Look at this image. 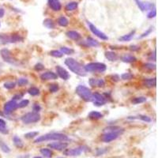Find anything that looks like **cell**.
I'll return each mask as SVG.
<instances>
[{
  "label": "cell",
  "mask_w": 158,
  "mask_h": 158,
  "mask_svg": "<svg viewBox=\"0 0 158 158\" xmlns=\"http://www.w3.org/2000/svg\"><path fill=\"white\" fill-rule=\"evenodd\" d=\"M65 64L67 65V67L73 73H74L77 75L81 76V77L86 76V71L85 70L84 67L79 62H77V60H75L73 58H67L65 60Z\"/></svg>",
  "instance_id": "cell-1"
},
{
  "label": "cell",
  "mask_w": 158,
  "mask_h": 158,
  "mask_svg": "<svg viewBox=\"0 0 158 158\" xmlns=\"http://www.w3.org/2000/svg\"><path fill=\"white\" fill-rule=\"evenodd\" d=\"M68 137L64 134L62 133H49L44 135L42 136H39L36 140L34 141V143H40V142H44L46 141H61V142H66L69 141Z\"/></svg>",
  "instance_id": "cell-2"
},
{
  "label": "cell",
  "mask_w": 158,
  "mask_h": 158,
  "mask_svg": "<svg viewBox=\"0 0 158 158\" xmlns=\"http://www.w3.org/2000/svg\"><path fill=\"white\" fill-rule=\"evenodd\" d=\"M76 94L85 102H91L93 101V94L91 90L88 87L85 85H78L76 88Z\"/></svg>",
  "instance_id": "cell-3"
},
{
  "label": "cell",
  "mask_w": 158,
  "mask_h": 158,
  "mask_svg": "<svg viewBox=\"0 0 158 158\" xmlns=\"http://www.w3.org/2000/svg\"><path fill=\"white\" fill-rule=\"evenodd\" d=\"M123 133V129H122V128H119V129L115 130V131H108L107 133L104 134L101 136V141L105 142V143H109L112 141L116 140Z\"/></svg>",
  "instance_id": "cell-4"
},
{
  "label": "cell",
  "mask_w": 158,
  "mask_h": 158,
  "mask_svg": "<svg viewBox=\"0 0 158 158\" xmlns=\"http://www.w3.org/2000/svg\"><path fill=\"white\" fill-rule=\"evenodd\" d=\"M85 70L91 73H103L107 70V66L103 63H90L84 67Z\"/></svg>",
  "instance_id": "cell-5"
},
{
  "label": "cell",
  "mask_w": 158,
  "mask_h": 158,
  "mask_svg": "<svg viewBox=\"0 0 158 158\" xmlns=\"http://www.w3.org/2000/svg\"><path fill=\"white\" fill-rule=\"evenodd\" d=\"M40 115L38 112H35V111L28 112L21 117V120L25 124L35 123L40 121Z\"/></svg>",
  "instance_id": "cell-6"
},
{
  "label": "cell",
  "mask_w": 158,
  "mask_h": 158,
  "mask_svg": "<svg viewBox=\"0 0 158 158\" xmlns=\"http://www.w3.org/2000/svg\"><path fill=\"white\" fill-rule=\"evenodd\" d=\"M88 151H90V149L88 146H81L78 147L73 148V149H66L63 153L68 156H77L82 153H85Z\"/></svg>",
  "instance_id": "cell-7"
},
{
  "label": "cell",
  "mask_w": 158,
  "mask_h": 158,
  "mask_svg": "<svg viewBox=\"0 0 158 158\" xmlns=\"http://www.w3.org/2000/svg\"><path fill=\"white\" fill-rule=\"evenodd\" d=\"M23 40V38L18 34L12 35H0V43L2 44H13L18 43Z\"/></svg>",
  "instance_id": "cell-8"
},
{
  "label": "cell",
  "mask_w": 158,
  "mask_h": 158,
  "mask_svg": "<svg viewBox=\"0 0 158 158\" xmlns=\"http://www.w3.org/2000/svg\"><path fill=\"white\" fill-rule=\"evenodd\" d=\"M0 55H1V57L3 59L4 62L6 63H10V64H16V60L14 57H13L12 54H11L10 51L7 48H3L0 51Z\"/></svg>",
  "instance_id": "cell-9"
},
{
  "label": "cell",
  "mask_w": 158,
  "mask_h": 158,
  "mask_svg": "<svg viewBox=\"0 0 158 158\" xmlns=\"http://www.w3.org/2000/svg\"><path fill=\"white\" fill-rule=\"evenodd\" d=\"M88 25H89V27L90 31H91V32H93L94 35H95V36H97V37H99L100 39L103 40H108V36L104 34L103 32H101V31L99 30V29L96 27L95 25H93V24L90 23V22H88Z\"/></svg>",
  "instance_id": "cell-10"
},
{
  "label": "cell",
  "mask_w": 158,
  "mask_h": 158,
  "mask_svg": "<svg viewBox=\"0 0 158 158\" xmlns=\"http://www.w3.org/2000/svg\"><path fill=\"white\" fill-rule=\"evenodd\" d=\"M18 108V104L15 101L12 100V101H10L8 102H6L4 105V113L5 114H10L11 112L16 110Z\"/></svg>",
  "instance_id": "cell-11"
},
{
  "label": "cell",
  "mask_w": 158,
  "mask_h": 158,
  "mask_svg": "<svg viewBox=\"0 0 158 158\" xmlns=\"http://www.w3.org/2000/svg\"><path fill=\"white\" fill-rule=\"evenodd\" d=\"M93 101L96 106H102L106 104V98L101 94L94 93L93 94Z\"/></svg>",
  "instance_id": "cell-12"
},
{
  "label": "cell",
  "mask_w": 158,
  "mask_h": 158,
  "mask_svg": "<svg viewBox=\"0 0 158 158\" xmlns=\"http://www.w3.org/2000/svg\"><path fill=\"white\" fill-rule=\"evenodd\" d=\"M48 146L51 149H53L55 150L62 151L67 149V146H68V143L65 142H61V141H56V142H52V143L48 144Z\"/></svg>",
  "instance_id": "cell-13"
},
{
  "label": "cell",
  "mask_w": 158,
  "mask_h": 158,
  "mask_svg": "<svg viewBox=\"0 0 158 158\" xmlns=\"http://www.w3.org/2000/svg\"><path fill=\"white\" fill-rule=\"evenodd\" d=\"M56 73H57V76H59L60 78H62L63 80H68L70 78V74H69L68 72L65 70L63 67H60V66H57L56 67Z\"/></svg>",
  "instance_id": "cell-14"
},
{
  "label": "cell",
  "mask_w": 158,
  "mask_h": 158,
  "mask_svg": "<svg viewBox=\"0 0 158 158\" xmlns=\"http://www.w3.org/2000/svg\"><path fill=\"white\" fill-rule=\"evenodd\" d=\"M49 7L54 11H59L62 8V5L59 0H48Z\"/></svg>",
  "instance_id": "cell-15"
},
{
  "label": "cell",
  "mask_w": 158,
  "mask_h": 158,
  "mask_svg": "<svg viewBox=\"0 0 158 158\" xmlns=\"http://www.w3.org/2000/svg\"><path fill=\"white\" fill-rule=\"evenodd\" d=\"M58 76L56 73L52 71H47L40 75V78L43 81H48V80H56L57 79Z\"/></svg>",
  "instance_id": "cell-16"
},
{
  "label": "cell",
  "mask_w": 158,
  "mask_h": 158,
  "mask_svg": "<svg viewBox=\"0 0 158 158\" xmlns=\"http://www.w3.org/2000/svg\"><path fill=\"white\" fill-rule=\"evenodd\" d=\"M89 83L93 87H104L105 82L101 78H90Z\"/></svg>",
  "instance_id": "cell-17"
},
{
  "label": "cell",
  "mask_w": 158,
  "mask_h": 158,
  "mask_svg": "<svg viewBox=\"0 0 158 158\" xmlns=\"http://www.w3.org/2000/svg\"><path fill=\"white\" fill-rule=\"evenodd\" d=\"M135 2H136L137 6H138V8L141 10L142 11H146L147 10H152L153 5L151 3H146V2H142L141 0H135Z\"/></svg>",
  "instance_id": "cell-18"
},
{
  "label": "cell",
  "mask_w": 158,
  "mask_h": 158,
  "mask_svg": "<svg viewBox=\"0 0 158 158\" xmlns=\"http://www.w3.org/2000/svg\"><path fill=\"white\" fill-rule=\"evenodd\" d=\"M156 81L155 77H153V78L144 79L143 85H145V86L147 87V88H153V87L156 86Z\"/></svg>",
  "instance_id": "cell-19"
},
{
  "label": "cell",
  "mask_w": 158,
  "mask_h": 158,
  "mask_svg": "<svg viewBox=\"0 0 158 158\" xmlns=\"http://www.w3.org/2000/svg\"><path fill=\"white\" fill-rule=\"evenodd\" d=\"M66 35H67V37L73 40H75V41H77V40L81 39V35H80V33H78V32H76V31H68V32L66 33Z\"/></svg>",
  "instance_id": "cell-20"
},
{
  "label": "cell",
  "mask_w": 158,
  "mask_h": 158,
  "mask_svg": "<svg viewBox=\"0 0 158 158\" xmlns=\"http://www.w3.org/2000/svg\"><path fill=\"white\" fill-rule=\"evenodd\" d=\"M104 55L106 59L111 62H115L118 59V56L114 52H105Z\"/></svg>",
  "instance_id": "cell-21"
},
{
  "label": "cell",
  "mask_w": 158,
  "mask_h": 158,
  "mask_svg": "<svg viewBox=\"0 0 158 158\" xmlns=\"http://www.w3.org/2000/svg\"><path fill=\"white\" fill-rule=\"evenodd\" d=\"M43 25L48 29H53L56 27L55 22L52 19H51V18H46V19L44 21Z\"/></svg>",
  "instance_id": "cell-22"
},
{
  "label": "cell",
  "mask_w": 158,
  "mask_h": 158,
  "mask_svg": "<svg viewBox=\"0 0 158 158\" xmlns=\"http://www.w3.org/2000/svg\"><path fill=\"white\" fill-rule=\"evenodd\" d=\"M89 118H91V119H100V118H102L104 117L103 114H101V112H99V111H90L89 113Z\"/></svg>",
  "instance_id": "cell-23"
},
{
  "label": "cell",
  "mask_w": 158,
  "mask_h": 158,
  "mask_svg": "<svg viewBox=\"0 0 158 158\" xmlns=\"http://www.w3.org/2000/svg\"><path fill=\"white\" fill-rule=\"evenodd\" d=\"M135 30L131 31V32L127 33V34L124 35V36H121V37L118 38V40H120V41H123V42H126V41H130L131 40H132V38L134 37L135 36Z\"/></svg>",
  "instance_id": "cell-24"
},
{
  "label": "cell",
  "mask_w": 158,
  "mask_h": 158,
  "mask_svg": "<svg viewBox=\"0 0 158 158\" xmlns=\"http://www.w3.org/2000/svg\"><path fill=\"white\" fill-rule=\"evenodd\" d=\"M0 133L2 135H7L9 133V131L6 127V123L2 118H0Z\"/></svg>",
  "instance_id": "cell-25"
},
{
  "label": "cell",
  "mask_w": 158,
  "mask_h": 158,
  "mask_svg": "<svg viewBox=\"0 0 158 158\" xmlns=\"http://www.w3.org/2000/svg\"><path fill=\"white\" fill-rule=\"evenodd\" d=\"M121 59H122V61L123 62V63H134V62H135L137 60L136 58L134 56H131V55H125V56H123L121 58Z\"/></svg>",
  "instance_id": "cell-26"
},
{
  "label": "cell",
  "mask_w": 158,
  "mask_h": 158,
  "mask_svg": "<svg viewBox=\"0 0 158 158\" xmlns=\"http://www.w3.org/2000/svg\"><path fill=\"white\" fill-rule=\"evenodd\" d=\"M0 149L5 153H9L10 152V148L4 142V141L1 138H0Z\"/></svg>",
  "instance_id": "cell-27"
},
{
  "label": "cell",
  "mask_w": 158,
  "mask_h": 158,
  "mask_svg": "<svg viewBox=\"0 0 158 158\" xmlns=\"http://www.w3.org/2000/svg\"><path fill=\"white\" fill-rule=\"evenodd\" d=\"M59 25L62 26V27H67V25H69V21L66 17L61 16L60 18H59L57 21Z\"/></svg>",
  "instance_id": "cell-28"
},
{
  "label": "cell",
  "mask_w": 158,
  "mask_h": 158,
  "mask_svg": "<svg viewBox=\"0 0 158 158\" xmlns=\"http://www.w3.org/2000/svg\"><path fill=\"white\" fill-rule=\"evenodd\" d=\"M13 142H14L15 146H16L17 148H18V149H22V148H23V142H22V139L20 138H18V136H15L13 138Z\"/></svg>",
  "instance_id": "cell-29"
},
{
  "label": "cell",
  "mask_w": 158,
  "mask_h": 158,
  "mask_svg": "<svg viewBox=\"0 0 158 158\" xmlns=\"http://www.w3.org/2000/svg\"><path fill=\"white\" fill-rule=\"evenodd\" d=\"M86 44L88 46H89V47H98L99 45H100V44H99L98 41H97L95 39H94V38L92 37H87L86 39Z\"/></svg>",
  "instance_id": "cell-30"
},
{
  "label": "cell",
  "mask_w": 158,
  "mask_h": 158,
  "mask_svg": "<svg viewBox=\"0 0 158 158\" xmlns=\"http://www.w3.org/2000/svg\"><path fill=\"white\" fill-rule=\"evenodd\" d=\"M77 6H78V3H77V2H70L67 4L65 9H66V10L67 11H73V10H75L77 8Z\"/></svg>",
  "instance_id": "cell-31"
},
{
  "label": "cell",
  "mask_w": 158,
  "mask_h": 158,
  "mask_svg": "<svg viewBox=\"0 0 158 158\" xmlns=\"http://www.w3.org/2000/svg\"><path fill=\"white\" fill-rule=\"evenodd\" d=\"M40 153L43 155L44 158H51L52 156V152L49 149H47V148L40 149Z\"/></svg>",
  "instance_id": "cell-32"
},
{
  "label": "cell",
  "mask_w": 158,
  "mask_h": 158,
  "mask_svg": "<svg viewBox=\"0 0 158 158\" xmlns=\"http://www.w3.org/2000/svg\"><path fill=\"white\" fill-rule=\"evenodd\" d=\"M128 118H130V119H134V118H140L141 120L144 121V122H146V123H150L151 121H152V119H151L149 117L146 116V115H138V117L129 116V117H128Z\"/></svg>",
  "instance_id": "cell-33"
},
{
  "label": "cell",
  "mask_w": 158,
  "mask_h": 158,
  "mask_svg": "<svg viewBox=\"0 0 158 158\" xmlns=\"http://www.w3.org/2000/svg\"><path fill=\"white\" fill-rule=\"evenodd\" d=\"M146 97H135L134 98L131 102L132 104H142V103L146 102Z\"/></svg>",
  "instance_id": "cell-34"
},
{
  "label": "cell",
  "mask_w": 158,
  "mask_h": 158,
  "mask_svg": "<svg viewBox=\"0 0 158 158\" xmlns=\"http://www.w3.org/2000/svg\"><path fill=\"white\" fill-rule=\"evenodd\" d=\"M60 52H61L63 54H65V55H72L74 53V49L70 48H67V47L60 48Z\"/></svg>",
  "instance_id": "cell-35"
},
{
  "label": "cell",
  "mask_w": 158,
  "mask_h": 158,
  "mask_svg": "<svg viewBox=\"0 0 158 158\" xmlns=\"http://www.w3.org/2000/svg\"><path fill=\"white\" fill-rule=\"evenodd\" d=\"M28 93L30 94L31 96H37L40 94V90L36 87H31L28 90Z\"/></svg>",
  "instance_id": "cell-36"
},
{
  "label": "cell",
  "mask_w": 158,
  "mask_h": 158,
  "mask_svg": "<svg viewBox=\"0 0 158 158\" xmlns=\"http://www.w3.org/2000/svg\"><path fill=\"white\" fill-rule=\"evenodd\" d=\"M50 55L52 56L55 58H62L63 57V54L60 51H58V50H52L50 52Z\"/></svg>",
  "instance_id": "cell-37"
},
{
  "label": "cell",
  "mask_w": 158,
  "mask_h": 158,
  "mask_svg": "<svg viewBox=\"0 0 158 158\" xmlns=\"http://www.w3.org/2000/svg\"><path fill=\"white\" fill-rule=\"evenodd\" d=\"M38 135H39V132H37V131H32V132H29V133L25 134V138H27V139H32V138L38 136Z\"/></svg>",
  "instance_id": "cell-38"
},
{
  "label": "cell",
  "mask_w": 158,
  "mask_h": 158,
  "mask_svg": "<svg viewBox=\"0 0 158 158\" xmlns=\"http://www.w3.org/2000/svg\"><path fill=\"white\" fill-rule=\"evenodd\" d=\"M29 83L27 78H25V77H21L18 80V85L19 86H24L25 85H27Z\"/></svg>",
  "instance_id": "cell-39"
},
{
  "label": "cell",
  "mask_w": 158,
  "mask_h": 158,
  "mask_svg": "<svg viewBox=\"0 0 158 158\" xmlns=\"http://www.w3.org/2000/svg\"><path fill=\"white\" fill-rule=\"evenodd\" d=\"M107 152H108V149H106V148H104V149H101V148H99V149H97L96 156H102V155L105 154Z\"/></svg>",
  "instance_id": "cell-40"
},
{
  "label": "cell",
  "mask_w": 158,
  "mask_h": 158,
  "mask_svg": "<svg viewBox=\"0 0 158 158\" xmlns=\"http://www.w3.org/2000/svg\"><path fill=\"white\" fill-rule=\"evenodd\" d=\"M16 86V83L12 82V81H8V82L4 83V87L7 89H12Z\"/></svg>",
  "instance_id": "cell-41"
},
{
  "label": "cell",
  "mask_w": 158,
  "mask_h": 158,
  "mask_svg": "<svg viewBox=\"0 0 158 158\" xmlns=\"http://www.w3.org/2000/svg\"><path fill=\"white\" fill-rule=\"evenodd\" d=\"M134 77V75L131 73H124L121 75V78L123 80H131Z\"/></svg>",
  "instance_id": "cell-42"
},
{
  "label": "cell",
  "mask_w": 158,
  "mask_h": 158,
  "mask_svg": "<svg viewBox=\"0 0 158 158\" xmlns=\"http://www.w3.org/2000/svg\"><path fill=\"white\" fill-rule=\"evenodd\" d=\"M49 90L51 93H56L59 90V85L57 84H52L49 86Z\"/></svg>",
  "instance_id": "cell-43"
},
{
  "label": "cell",
  "mask_w": 158,
  "mask_h": 158,
  "mask_svg": "<svg viewBox=\"0 0 158 158\" xmlns=\"http://www.w3.org/2000/svg\"><path fill=\"white\" fill-rule=\"evenodd\" d=\"M29 104V101L28 100H23L18 104V108H25V107L28 106V104Z\"/></svg>",
  "instance_id": "cell-44"
},
{
  "label": "cell",
  "mask_w": 158,
  "mask_h": 158,
  "mask_svg": "<svg viewBox=\"0 0 158 158\" xmlns=\"http://www.w3.org/2000/svg\"><path fill=\"white\" fill-rule=\"evenodd\" d=\"M34 69L36 70V71H41V70H43L44 69V66L42 63H38L35 65Z\"/></svg>",
  "instance_id": "cell-45"
},
{
  "label": "cell",
  "mask_w": 158,
  "mask_h": 158,
  "mask_svg": "<svg viewBox=\"0 0 158 158\" xmlns=\"http://www.w3.org/2000/svg\"><path fill=\"white\" fill-rule=\"evenodd\" d=\"M152 31H153V27H150L149 28V29H148V30H146V32H144V33H142V35H141L140 36H139V37L138 38H144V37H146V36H147L148 35H149L151 33V32H152Z\"/></svg>",
  "instance_id": "cell-46"
},
{
  "label": "cell",
  "mask_w": 158,
  "mask_h": 158,
  "mask_svg": "<svg viewBox=\"0 0 158 158\" xmlns=\"http://www.w3.org/2000/svg\"><path fill=\"white\" fill-rule=\"evenodd\" d=\"M156 16V11L155 9L151 10L150 12H149V14L147 15L148 18H155Z\"/></svg>",
  "instance_id": "cell-47"
},
{
  "label": "cell",
  "mask_w": 158,
  "mask_h": 158,
  "mask_svg": "<svg viewBox=\"0 0 158 158\" xmlns=\"http://www.w3.org/2000/svg\"><path fill=\"white\" fill-rule=\"evenodd\" d=\"M145 67L149 70H155L156 69V65L152 64V63H146L145 64Z\"/></svg>",
  "instance_id": "cell-48"
},
{
  "label": "cell",
  "mask_w": 158,
  "mask_h": 158,
  "mask_svg": "<svg viewBox=\"0 0 158 158\" xmlns=\"http://www.w3.org/2000/svg\"><path fill=\"white\" fill-rule=\"evenodd\" d=\"M22 97H23V94H18V95H15V97H13V100L16 101L18 100H21Z\"/></svg>",
  "instance_id": "cell-49"
},
{
  "label": "cell",
  "mask_w": 158,
  "mask_h": 158,
  "mask_svg": "<svg viewBox=\"0 0 158 158\" xmlns=\"http://www.w3.org/2000/svg\"><path fill=\"white\" fill-rule=\"evenodd\" d=\"M40 109H41V108H40V106L39 104H34V106H33V111H34L35 112H38V111H40Z\"/></svg>",
  "instance_id": "cell-50"
},
{
  "label": "cell",
  "mask_w": 158,
  "mask_h": 158,
  "mask_svg": "<svg viewBox=\"0 0 158 158\" xmlns=\"http://www.w3.org/2000/svg\"><path fill=\"white\" fill-rule=\"evenodd\" d=\"M130 49H131V51H138V49H139V47L138 46H135V45H132V46H131L130 47Z\"/></svg>",
  "instance_id": "cell-51"
},
{
  "label": "cell",
  "mask_w": 158,
  "mask_h": 158,
  "mask_svg": "<svg viewBox=\"0 0 158 158\" xmlns=\"http://www.w3.org/2000/svg\"><path fill=\"white\" fill-rule=\"evenodd\" d=\"M5 15V10L2 8H0V18H2Z\"/></svg>",
  "instance_id": "cell-52"
},
{
  "label": "cell",
  "mask_w": 158,
  "mask_h": 158,
  "mask_svg": "<svg viewBox=\"0 0 158 158\" xmlns=\"http://www.w3.org/2000/svg\"><path fill=\"white\" fill-rule=\"evenodd\" d=\"M33 158H44V157H42V156H34Z\"/></svg>",
  "instance_id": "cell-53"
},
{
  "label": "cell",
  "mask_w": 158,
  "mask_h": 158,
  "mask_svg": "<svg viewBox=\"0 0 158 158\" xmlns=\"http://www.w3.org/2000/svg\"><path fill=\"white\" fill-rule=\"evenodd\" d=\"M58 158H63V157H58Z\"/></svg>",
  "instance_id": "cell-54"
},
{
  "label": "cell",
  "mask_w": 158,
  "mask_h": 158,
  "mask_svg": "<svg viewBox=\"0 0 158 158\" xmlns=\"http://www.w3.org/2000/svg\"></svg>",
  "instance_id": "cell-55"
}]
</instances>
